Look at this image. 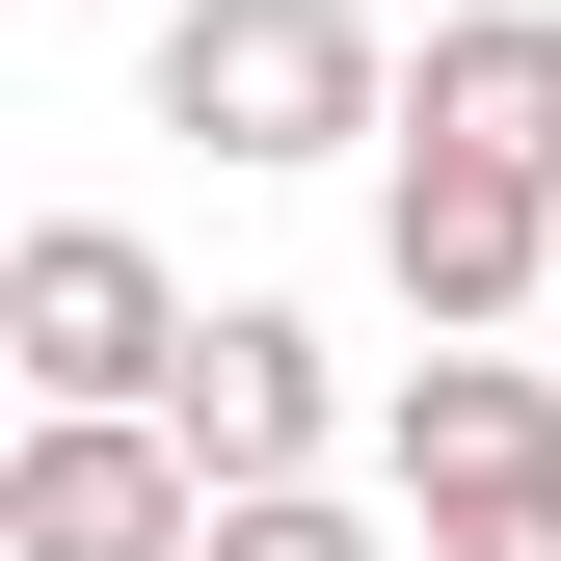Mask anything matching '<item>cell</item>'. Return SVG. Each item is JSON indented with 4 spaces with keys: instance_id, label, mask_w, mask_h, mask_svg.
<instances>
[{
    "instance_id": "6da1fadb",
    "label": "cell",
    "mask_w": 561,
    "mask_h": 561,
    "mask_svg": "<svg viewBox=\"0 0 561 561\" xmlns=\"http://www.w3.org/2000/svg\"><path fill=\"white\" fill-rule=\"evenodd\" d=\"M161 134H215V161H347V134H401V54L347 27V0H187L161 27Z\"/></svg>"
},
{
    "instance_id": "7a4b0ae2",
    "label": "cell",
    "mask_w": 561,
    "mask_h": 561,
    "mask_svg": "<svg viewBox=\"0 0 561 561\" xmlns=\"http://www.w3.org/2000/svg\"><path fill=\"white\" fill-rule=\"evenodd\" d=\"M0 347H27L54 428H107V401H187V295L134 215H27V267H0Z\"/></svg>"
},
{
    "instance_id": "3957f363",
    "label": "cell",
    "mask_w": 561,
    "mask_h": 561,
    "mask_svg": "<svg viewBox=\"0 0 561 561\" xmlns=\"http://www.w3.org/2000/svg\"><path fill=\"white\" fill-rule=\"evenodd\" d=\"M375 241H401V321H428V347H481V321L561 295V187H535V161H455V134H401Z\"/></svg>"
},
{
    "instance_id": "277c9868",
    "label": "cell",
    "mask_w": 561,
    "mask_h": 561,
    "mask_svg": "<svg viewBox=\"0 0 561 561\" xmlns=\"http://www.w3.org/2000/svg\"><path fill=\"white\" fill-rule=\"evenodd\" d=\"M0 561H215V455H187L161 401L27 428V481H0Z\"/></svg>"
},
{
    "instance_id": "5b68a950",
    "label": "cell",
    "mask_w": 561,
    "mask_h": 561,
    "mask_svg": "<svg viewBox=\"0 0 561 561\" xmlns=\"http://www.w3.org/2000/svg\"><path fill=\"white\" fill-rule=\"evenodd\" d=\"M375 455H401V508H508V481H561V375L535 347H428Z\"/></svg>"
},
{
    "instance_id": "8992f818",
    "label": "cell",
    "mask_w": 561,
    "mask_h": 561,
    "mask_svg": "<svg viewBox=\"0 0 561 561\" xmlns=\"http://www.w3.org/2000/svg\"><path fill=\"white\" fill-rule=\"evenodd\" d=\"M161 428L215 455V508H241V481H321V321L215 295V321H187V401H161Z\"/></svg>"
},
{
    "instance_id": "52a82bcc",
    "label": "cell",
    "mask_w": 561,
    "mask_h": 561,
    "mask_svg": "<svg viewBox=\"0 0 561 561\" xmlns=\"http://www.w3.org/2000/svg\"><path fill=\"white\" fill-rule=\"evenodd\" d=\"M401 134H455V161H535V187H561V0H455L428 81H401Z\"/></svg>"
},
{
    "instance_id": "ba28073f",
    "label": "cell",
    "mask_w": 561,
    "mask_h": 561,
    "mask_svg": "<svg viewBox=\"0 0 561 561\" xmlns=\"http://www.w3.org/2000/svg\"><path fill=\"white\" fill-rule=\"evenodd\" d=\"M215 561H375V535H347L321 481H241V508H215Z\"/></svg>"
},
{
    "instance_id": "9c48e42d",
    "label": "cell",
    "mask_w": 561,
    "mask_h": 561,
    "mask_svg": "<svg viewBox=\"0 0 561 561\" xmlns=\"http://www.w3.org/2000/svg\"><path fill=\"white\" fill-rule=\"evenodd\" d=\"M428 561H561V481H508V508H428Z\"/></svg>"
}]
</instances>
